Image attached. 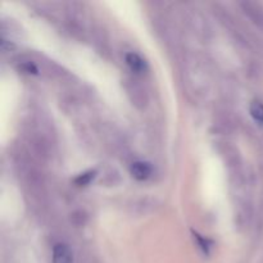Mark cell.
I'll return each instance as SVG.
<instances>
[{
	"instance_id": "cell-1",
	"label": "cell",
	"mask_w": 263,
	"mask_h": 263,
	"mask_svg": "<svg viewBox=\"0 0 263 263\" xmlns=\"http://www.w3.org/2000/svg\"><path fill=\"white\" fill-rule=\"evenodd\" d=\"M53 263H73V254L67 244L58 243L54 246Z\"/></svg>"
},
{
	"instance_id": "cell-2",
	"label": "cell",
	"mask_w": 263,
	"mask_h": 263,
	"mask_svg": "<svg viewBox=\"0 0 263 263\" xmlns=\"http://www.w3.org/2000/svg\"><path fill=\"white\" fill-rule=\"evenodd\" d=\"M131 175L133 177H135L136 180L139 181H144V180L149 179L152 175V166L148 163V162H134L131 164V168H130Z\"/></svg>"
},
{
	"instance_id": "cell-3",
	"label": "cell",
	"mask_w": 263,
	"mask_h": 263,
	"mask_svg": "<svg viewBox=\"0 0 263 263\" xmlns=\"http://www.w3.org/2000/svg\"><path fill=\"white\" fill-rule=\"evenodd\" d=\"M126 63H127V66L130 67L134 72H138V73L139 72L145 71L146 68L145 61L136 53H128L127 55H126Z\"/></svg>"
},
{
	"instance_id": "cell-4",
	"label": "cell",
	"mask_w": 263,
	"mask_h": 263,
	"mask_svg": "<svg viewBox=\"0 0 263 263\" xmlns=\"http://www.w3.org/2000/svg\"><path fill=\"white\" fill-rule=\"evenodd\" d=\"M249 112L253 120L259 125H263V103L259 100H253L249 105Z\"/></svg>"
},
{
	"instance_id": "cell-5",
	"label": "cell",
	"mask_w": 263,
	"mask_h": 263,
	"mask_svg": "<svg viewBox=\"0 0 263 263\" xmlns=\"http://www.w3.org/2000/svg\"><path fill=\"white\" fill-rule=\"evenodd\" d=\"M95 174H97V171H92V170L84 172L74 179V184L79 185V186H85V185L90 184V181L95 177Z\"/></svg>"
}]
</instances>
